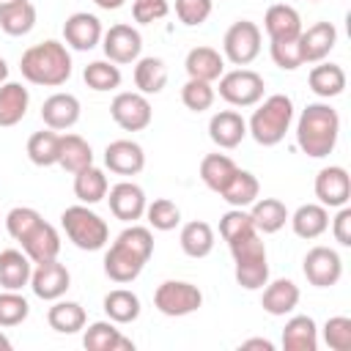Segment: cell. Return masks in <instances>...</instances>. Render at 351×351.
Returning <instances> with one entry per match:
<instances>
[{"instance_id": "37", "label": "cell", "mask_w": 351, "mask_h": 351, "mask_svg": "<svg viewBox=\"0 0 351 351\" xmlns=\"http://www.w3.org/2000/svg\"><path fill=\"white\" fill-rule=\"evenodd\" d=\"M107 189H110V184H107L104 170H99V167L90 165V167L74 173V195H77L80 203H85V206H96L99 200L107 197Z\"/></svg>"}, {"instance_id": "30", "label": "cell", "mask_w": 351, "mask_h": 351, "mask_svg": "<svg viewBox=\"0 0 351 351\" xmlns=\"http://www.w3.org/2000/svg\"><path fill=\"white\" fill-rule=\"evenodd\" d=\"M282 348L285 351H315L318 348V326L310 315H293L285 321L282 329Z\"/></svg>"}, {"instance_id": "11", "label": "cell", "mask_w": 351, "mask_h": 351, "mask_svg": "<svg viewBox=\"0 0 351 351\" xmlns=\"http://www.w3.org/2000/svg\"><path fill=\"white\" fill-rule=\"evenodd\" d=\"M302 271L310 285L332 288L343 277V261L332 247H313V250H307V255L302 261Z\"/></svg>"}, {"instance_id": "32", "label": "cell", "mask_w": 351, "mask_h": 351, "mask_svg": "<svg viewBox=\"0 0 351 351\" xmlns=\"http://www.w3.org/2000/svg\"><path fill=\"white\" fill-rule=\"evenodd\" d=\"M58 165L66 173H80L93 165V148L85 137L80 134H60V151H58Z\"/></svg>"}, {"instance_id": "4", "label": "cell", "mask_w": 351, "mask_h": 351, "mask_svg": "<svg viewBox=\"0 0 351 351\" xmlns=\"http://www.w3.org/2000/svg\"><path fill=\"white\" fill-rule=\"evenodd\" d=\"M293 121V101L285 93H271L269 99H263V104L252 112L250 123H247V134H252V140L263 148L277 145L285 132L291 129Z\"/></svg>"}, {"instance_id": "41", "label": "cell", "mask_w": 351, "mask_h": 351, "mask_svg": "<svg viewBox=\"0 0 351 351\" xmlns=\"http://www.w3.org/2000/svg\"><path fill=\"white\" fill-rule=\"evenodd\" d=\"M36 27V5L30 0L0 8V30L8 36H27Z\"/></svg>"}, {"instance_id": "47", "label": "cell", "mask_w": 351, "mask_h": 351, "mask_svg": "<svg viewBox=\"0 0 351 351\" xmlns=\"http://www.w3.org/2000/svg\"><path fill=\"white\" fill-rule=\"evenodd\" d=\"M41 219H44V217H41L36 208H30V206H16V208H11V211L5 214V230H8V236H11L14 241H22Z\"/></svg>"}, {"instance_id": "13", "label": "cell", "mask_w": 351, "mask_h": 351, "mask_svg": "<svg viewBox=\"0 0 351 351\" xmlns=\"http://www.w3.org/2000/svg\"><path fill=\"white\" fill-rule=\"evenodd\" d=\"M71 285V274L69 269L52 258V261H44V263H33V274H30V288L38 299L44 302H55L60 299Z\"/></svg>"}, {"instance_id": "53", "label": "cell", "mask_w": 351, "mask_h": 351, "mask_svg": "<svg viewBox=\"0 0 351 351\" xmlns=\"http://www.w3.org/2000/svg\"><path fill=\"white\" fill-rule=\"evenodd\" d=\"M241 348H244V351H250V348L274 351V343H271V340H266V337H250V340H244V343H241Z\"/></svg>"}, {"instance_id": "9", "label": "cell", "mask_w": 351, "mask_h": 351, "mask_svg": "<svg viewBox=\"0 0 351 351\" xmlns=\"http://www.w3.org/2000/svg\"><path fill=\"white\" fill-rule=\"evenodd\" d=\"M222 52L233 66H250L261 55V27L250 19L233 22L222 38Z\"/></svg>"}, {"instance_id": "17", "label": "cell", "mask_w": 351, "mask_h": 351, "mask_svg": "<svg viewBox=\"0 0 351 351\" xmlns=\"http://www.w3.org/2000/svg\"><path fill=\"white\" fill-rule=\"evenodd\" d=\"M104 165L118 176H137L145 167V151L134 140H112L104 148Z\"/></svg>"}, {"instance_id": "43", "label": "cell", "mask_w": 351, "mask_h": 351, "mask_svg": "<svg viewBox=\"0 0 351 351\" xmlns=\"http://www.w3.org/2000/svg\"><path fill=\"white\" fill-rule=\"evenodd\" d=\"M255 233L258 230L252 225V217L244 208H230V211H225L219 217V236L228 241V247L241 241V239H247V236H255Z\"/></svg>"}, {"instance_id": "34", "label": "cell", "mask_w": 351, "mask_h": 351, "mask_svg": "<svg viewBox=\"0 0 351 351\" xmlns=\"http://www.w3.org/2000/svg\"><path fill=\"white\" fill-rule=\"evenodd\" d=\"M85 321H88L85 307L80 302H63V296L55 299V304L47 310V324L60 335H74L85 329Z\"/></svg>"}, {"instance_id": "5", "label": "cell", "mask_w": 351, "mask_h": 351, "mask_svg": "<svg viewBox=\"0 0 351 351\" xmlns=\"http://www.w3.org/2000/svg\"><path fill=\"white\" fill-rule=\"evenodd\" d=\"M230 255H233L236 282L244 291H261L269 282V258H266V244L261 241V233L230 244Z\"/></svg>"}, {"instance_id": "20", "label": "cell", "mask_w": 351, "mask_h": 351, "mask_svg": "<svg viewBox=\"0 0 351 351\" xmlns=\"http://www.w3.org/2000/svg\"><path fill=\"white\" fill-rule=\"evenodd\" d=\"M208 137L219 148H236L247 137V121L236 110H219L208 121Z\"/></svg>"}, {"instance_id": "26", "label": "cell", "mask_w": 351, "mask_h": 351, "mask_svg": "<svg viewBox=\"0 0 351 351\" xmlns=\"http://www.w3.org/2000/svg\"><path fill=\"white\" fill-rule=\"evenodd\" d=\"M184 69L189 74V80H203V82H214L225 74V58L214 49V47H195L186 52Z\"/></svg>"}, {"instance_id": "52", "label": "cell", "mask_w": 351, "mask_h": 351, "mask_svg": "<svg viewBox=\"0 0 351 351\" xmlns=\"http://www.w3.org/2000/svg\"><path fill=\"white\" fill-rule=\"evenodd\" d=\"M332 236L340 247H351V208L340 206V211L332 219Z\"/></svg>"}, {"instance_id": "18", "label": "cell", "mask_w": 351, "mask_h": 351, "mask_svg": "<svg viewBox=\"0 0 351 351\" xmlns=\"http://www.w3.org/2000/svg\"><path fill=\"white\" fill-rule=\"evenodd\" d=\"M337 44V27L332 22H315L307 30L299 33L302 60L304 63H321Z\"/></svg>"}, {"instance_id": "50", "label": "cell", "mask_w": 351, "mask_h": 351, "mask_svg": "<svg viewBox=\"0 0 351 351\" xmlns=\"http://www.w3.org/2000/svg\"><path fill=\"white\" fill-rule=\"evenodd\" d=\"M211 0H176V16L186 27H197L211 16Z\"/></svg>"}, {"instance_id": "51", "label": "cell", "mask_w": 351, "mask_h": 351, "mask_svg": "<svg viewBox=\"0 0 351 351\" xmlns=\"http://www.w3.org/2000/svg\"><path fill=\"white\" fill-rule=\"evenodd\" d=\"M170 14L167 0H134L132 3V16L140 25H151L156 19H165Z\"/></svg>"}, {"instance_id": "3", "label": "cell", "mask_w": 351, "mask_h": 351, "mask_svg": "<svg viewBox=\"0 0 351 351\" xmlns=\"http://www.w3.org/2000/svg\"><path fill=\"white\" fill-rule=\"evenodd\" d=\"M19 71L30 85L58 88L71 77V55H69L66 44L47 38V41L33 44L22 52Z\"/></svg>"}, {"instance_id": "31", "label": "cell", "mask_w": 351, "mask_h": 351, "mask_svg": "<svg viewBox=\"0 0 351 351\" xmlns=\"http://www.w3.org/2000/svg\"><path fill=\"white\" fill-rule=\"evenodd\" d=\"M307 85L321 99H335L346 90V71L337 63H318L307 74Z\"/></svg>"}, {"instance_id": "12", "label": "cell", "mask_w": 351, "mask_h": 351, "mask_svg": "<svg viewBox=\"0 0 351 351\" xmlns=\"http://www.w3.org/2000/svg\"><path fill=\"white\" fill-rule=\"evenodd\" d=\"M315 197L321 206L326 208H340V206H348L351 200V176L346 167L340 165H329V167H321L318 176H315Z\"/></svg>"}, {"instance_id": "58", "label": "cell", "mask_w": 351, "mask_h": 351, "mask_svg": "<svg viewBox=\"0 0 351 351\" xmlns=\"http://www.w3.org/2000/svg\"><path fill=\"white\" fill-rule=\"evenodd\" d=\"M310 3H318V0H310Z\"/></svg>"}, {"instance_id": "44", "label": "cell", "mask_w": 351, "mask_h": 351, "mask_svg": "<svg viewBox=\"0 0 351 351\" xmlns=\"http://www.w3.org/2000/svg\"><path fill=\"white\" fill-rule=\"evenodd\" d=\"M145 217H148V225H151L154 230L167 233V230L178 228V222H181V208H178L173 200H167V197H156L154 203L145 206Z\"/></svg>"}, {"instance_id": "1", "label": "cell", "mask_w": 351, "mask_h": 351, "mask_svg": "<svg viewBox=\"0 0 351 351\" xmlns=\"http://www.w3.org/2000/svg\"><path fill=\"white\" fill-rule=\"evenodd\" d=\"M154 255V233L143 225H129L118 233V239L104 252V274L112 282H132L140 277L145 263Z\"/></svg>"}, {"instance_id": "55", "label": "cell", "mask_w": 351, "mask_h": 351, "mask_svg": "<svg viewBox=\"0 0 351 351\" xmlns=\"http://www.w3.org/2000/svg\"><path fill=\"white\" fill-rule=\"evenodd\" d=\"M5 80H8V63H5L3 58H0V85H3Z\"/></svg>"}, {"instance_id": "49", "label": "cell", "mask_w": 351, "mask_h": 351, "mask_svg": "<svg viewBox=\"0 0 351 351\" xmlns=\"http://www.w3.org/2000/svg\"><path fill=\"white\" fill-rule=\"evenodd\" d=\"M269 52H271L274 66H280L282 71H293V69L304 66L299 38H288V41H271V49H269Z\"/></svg>"}, {"instance_id": "39", "label": "cell", "mask_w": 351, "mask_h": 351, "mask_svg": "<svg viewBox=\"0 0 351 351\" xmlns=\"http://www.w3.org/2000/svg\"><path fill=\"white\" fill-rule=\"evenodd\" d=\"M58 151H60V134L55 129L33 132L30 140H27V159L36 167H52V165H58Z\"/></svg>"}, {"instance_id": "21", "label": "cell", "mask_w": 351, "mask_h": 351, "mask_svg": "<svg viewBox=\"0 0 351 351\" xmlns=\"http://www.w3.org/2000/svg\"><path fill=\"white\" fill-rule=\"evenodd\" d=\"M263 30L271 41H288V38H299L302 33V16L293 5L288 3H274L266 8L263 16Z\"/></svg>"}, {"instance_id": "2", "label": "cell", "mask_w": 351, "mask_h": 351, "mask_svg": "<svg viewBox=\"0 0 351 351\" xmlns=\"http://www.w3.org/2000/svg\"><path fill=\"white\" fill-rule=\"evenodd\" d=\"M337 137H340V115L335 107H329L326 101H313L302 110L296 121V143L307 156L313 159L329 156L337 145Z\"/></svg>"}, {"instance_id": "48", "label": "cell", "mask_w": 351, "mask_h": 351, "mask_svg": "<svg viewBox=\"0 0 351 351\" xmlns=\"http://www.w3.org/2000/svg\"><path fill=\"white\" fill-rule=\"evenodd\" d=\"M324 343L332 351H348L351 348V318L348 315H332L324 324Z\"/></svg>"}, {"instance_id": "7", "label": "cell", "mask_w": 351, "mask_h": 351, "mask_svg": "<svg viewBox=\"0 0 351 351\" xmlns=\"http://www.w3.org/2000/svg\"><path fill=\"white\" fill-rule=\"evenodd\" d=\"M203 304V291L186 280H165L154 291V307L167 318H181L197 313Z\"/></svg>"}, {"instance_id": "38", "label": "cell", "mask_w": 351, "mask_h": 351, "mask_svg": "<svg viewBox=\"0 0 351 351\" xmlns=\"http://www.w3.org/2000/svg\"><path fill=\"white\" fill-rule=\"evenodd\" d=\"M104 313L115 324H132L140 318V296L129 288H115L104 296Z\"/></svg>"}, {"instance_id": "22", "label": "cell", "mask_w": 351, "mask_h": 351, "mask_svg": "<svg viewBox=\"0 0 351 351\" xmlns=\"http://www.w3.org/2000/svg\"><path fill=\"white\" fill-rule=\"evenodd\" d=\"M302 293H299V285L288 277H280V280H271L263 285V296H261V307L269 313V315H288L296 310Z\"/></svg>"}, {"instance_id": "23", "label": "cell", "mask_w": 351, "mask_h": 351, "mask_svg": "<svg viewBox=\"0 0 351 351\" xmlns=\"http://www.w3.org/2000/svg\"><path fill=\"white\" fill-rule=\"evenodd\" d=\"M22 252L33 261V263H44V261H52V258H58V252H60V236H58V230L49 225V222H38L22 241Z\"/></svg>"}, {"instance_id": "57", "label": "cell", "mask_w": 351, "mask_h": 351, "mask_svg": "<svg viewBox=\"0 0 351 351\" xmlns=\"http://www.w3.org/2000/svg\"><path fill=\"white\" fill-rule=\"evenodd\" d=\"M16 3H25V0H0V8H8V5H16Z\"/></svg>"}, {"instance_id": "40", "label": "cell", "mask_w": 351, "mask_h": 351, "mask_svg": "<svg viewBox=\"0 0 351 351\" xmlns=\"http://www.w3.org/2000/svg\"><path fill=\"white\" fill-rule=\"evenodd\" d=\"M236 173V162L228 154H206L200 162V178L211 192H222L230 176Z\"/></svg>"}, {"instance_id": "27", "label": "cell", "mask_w": 351, "mask_h": 351, "mask_svg": "<svg viewBox=\"0 0 351 351\" xmlns=\"http://www.w3.org/2000/svg\"><path fill=\"white\" fill-rule=\"evenodd\" d=\"M258 195H261L258 178H255L250 170H241V167H236V173L230 176V181H228L225 189L219 192V197H222L230 208H247V206H252V203L258 200Z\"/></svg>"}, {"instance_id": "29", "label": "cell", "mask_w": 351, "mask_h": 351, "mask_svg": "<svg viewBox=\"0 0 351 351\" xmlns=\"http://www.w3.org/2000/svg\"><path fill=\"white\" fill-rule=\"evenodd\" d=\"M30 107V93L22 82H3L0 85V126H16Z\"/></svg>"}, {"instance_id": "14", "label": "cell", "mask_w": 351, "mask_h": 351, "mask_svg": "<svg viewBox=\"0 0 351 351\" xmlns=\"http://www.w3.org/2000/svg\"><path fill=\"white\" fill-rule=\"evenodd\" d=\"M101 49L112 63H134L143 52V36L137 27L118 22L101 36Z\"/></svg>"}, {"instance_id": "25", "label": "cell", "mask_w": 351, "mask_h": 351, "mask_svg": "<svg viewBox=\"0 0 351 351\" xmlns=\"http://www.w3.org/2000/svg\"><path fill=\"white\" fill-rule=\"evenodd\" d=\"M33 261L22 250H3L0 252V288L3 291H22L30 285Z\"/></svg>"}, {"instance_id": "45", "label": "cell", "mask_w": 351, "mask_h": 351, "mask_svg": "<svg viewBox=\"0 0 351 351\" xmlns=\"http://www.w3.org/2000/svg\"><path fill=\"white\" fill-rule=\"evenodd\" d=\"M214 99H217V90H214L211 82H203V80H186L184 88H181V101H184V107L192 110V112H203V110H208V107L214 104Z\"/></svg>"}, {"instance_id": "8", "label": "cell", "mask_w": 351, "mask_h": 351, "mask_svg": "<svg viewBox=\"0 0 351 351\" xmlns=\"http://www.w3.org/2000/svg\"><path fill=\"white\" fill-rule=\"evenodd\" d=\"M263 77L252 69H233L219 77V96L233 107H252L263 99Z\"/></svg>"}, {"instance_id": "10", "label": "cell", "mask_w": 351, "mask_h": 351, "mask_svg": "<svg viewBox=\"0 0 351 351\" xmlns=\"http://www.w3.org/2000/svg\"><path fill=\"white\" fill-rule=\"evenodd\" d=\"M110 115L123 132H143L148 129L154 110L148 96H143L140 90H123L110 101Z\"/></svg>"}, {"instance_id": "28", "label": "cell", "mask_w": 351, "mask_h": 351, "mask_svg": "<svg viewBox=\"0 0 351 351\" xmlns=\"http://www.w3.org/2000/svg\"><path fill=\"white\" fill-rule=\"evenodd\" d=\"M288 222L299 239H318L329 228V211L321 203H304L288 217Z\"/></svg>"}, {"instance_id": "46", "label": "cell", "mask_w": 351, "mask_h": 351, "mask_svg": "<svg viewBox=\"0 0 351 351\" xmlns=\"http://www.w3.org/2000/svg\"><path fill=\"white\" fill-rule=\"evenodd\" d=\"M30 315V304L19 291H3L0 293V326H19L22 321H27Z\"/></svg>"}, {"instance_id": "6", "label": "cell", "mask_w": 351, "mask_h": 351, "mask_svg": "<svg viewBox=\"0 0 351 351\" xmlns=\"http://www.w3.org/2000/svg\"><path fill=\"white\" fill-rule=\"evenodd\" d=\"M60 225H63L69 241H71L77 250L96 252V250H101V247L110 241V228H107V222H104L96 211H90L85 203L69 206V208L60 214Z\"/></svg>"}, {"instance_id": "33", "label": "cell", "mask_w": 351, "mask_h": 351, "mask_svg": "<svg viewBox=\"0 0 351 351\" xmlns=\"http://www.w3.org/2000/svg\"><path fill=\"white\" fill-rule=\"evenodd\" d=\"M250 217H252V225L258 233H277L285 222H288V208L282 200L277 197H258L252 206H250Z\"/></svg>"}, {"instance_id": "19", "label": "cell", "mask_w": 351, "mask_h": 351, "mask_svg": "<svg viewBox=\"0 0 351 351\" xmlns=\"http://www.w3.org/2000/svg\"><path fill=\"white\" fill-rule=\"evenodd\" d=\"M80 112H82V107L74 93H52L41 104V121L47 129H55V132L71 129L80 121Z\"/></svg>"}, {"instance_id": "16", "label": "cell", "mask_w": 351, "mask_h": 351, "mask_svg": "<svg viewBox=\"0 0 351 351\" xmlns=\"http://www.w3.org/2000/svg\"><path fill=\"white\" fill-rule=\"evenodd\" d=\"M101 36H104V30H101L99 16H93V14H88V11H77V14H71V16L63 22V38H66V44H69L71 49H77V52L93 49V47L101 41Z\"/></svg>"}, {"instance_id": "42", "label": "cell", "mask_w": 351, "mask_h": 351, "mask_svg": "<svg viewBox=\"0 0 351 351\" xmlns=\"http://www.w3.org/2000/svg\"><path fill=\"white\" fill-rule=\"evenodd\" d=\"M82 80H85V85L90 90H99V93L115 90L121 85V69L112 60H93V63L85 66Z\"/></svg>"}, {"instance_id": "15", "label": "cell", "mask_w": 351, "mask_h": 351, "mask_svg": "<svg viewBox=\"0 0 351 351\" xmlns=\"http://www.w3.org/2000/svg\"><path fill=\"white\" fill-rule=\"evenodd\" d=\"M107 195H110L107 203H110V211H112L115 219H121V222H137L145 214L148 200H145L143 186H137L132 181H121L112 189H107Z\"/></svg>"}, {"instance_id": "54", "label": "cell", "mask_w": 351, "mask_h": 351, "mask_svg": "<svg viewBox=\"0 0 351 351\" xmlns=\"http://www.w3.org/2000/svg\"><path fill=\"white\" fill-rule=\"evenodd\" d=\"M93 3H96L101 11H118V8H121L126 0H93Z\"/></svg>"}, {"instance_id": "56", "label": "cell", "mask_w": 351, "mask_h": 351, "mask_svg": "<svg viewBox=\"0 0 351 351\" xmlns=\"http://www.w3.org/2000/svg\"><path fill=\"white\" fill-rule=\"evenodd\" d=\"M11 348H14V346H11V340H8V337L0 332V351H11Z\"/></svg>"}, {"instance_id": "36", "label": "cell", "mask_w": 351, "mask_h": 351, "mask_svg": "<svg viewBox=\"0 0 351 351\" xmlns=\"http://www.w3.org/2000/svg\"><path fill=\"white\" fill-rule=\"evenodd\" d=\"M178 241H181L184 255H189V258H206L214 250V228L208 222H203V219H192V222H186L181 228Z\"/></svg>"}, {"instance_id": "35", "label": "cell", "mask_w": 351, "mask_h": 351, "mask_svg": "<svg viewBox=\"0 0 351 351\" xmlns=\"http://www.w3.org/2000/svg\"><path fill=\"white\" fill-rule=\"evenodd\" d=\"M134 85L143 96H154V93H162L165 85H167V66L162 58H137V66H134Z\"/></svg>"}, {"instance_id": "24", "label": "cell", "mask_w": 351, "mask_h": 351, "mask_svg": "<svg viewBox=\"0 0 351 351\" xmlns=\"http://www.w3.org/2000/svg\"><path fill=\"white\" fill-rule=\"evenodd\" d=\"M82 346L88 351H134V343L121 335L115 321H93L82 335Z\"/></svg>"}]
</instances>
